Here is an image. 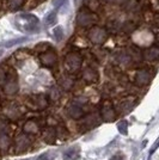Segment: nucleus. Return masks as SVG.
Segmentation results:
<instances>
[{
  "instance_id": "nucleus-3",
  "label": "nucleus",
  "mask_w": 159,
  "mask_h": 160,
  "mask_svg": "<svg viewBox=\"0 0 159 160\" xmlns=\"http://www.w3.org/2000/svg\"><path fill=\"white\" fill-rule=\"evenodd\" d=\"M87 104V99L84 97H79L74 99L67 108V112L71 118L79 120L84 116V107Z\"/></svg>"
},
{
  "instance_id": "nucleus-30",
  "label": "nucleus",
  "mask_w": 159,
  "mask_h": 160,
  "mask_svg": "<svg viewBox=\"0 0 159 160\" xmlns=\"http://www.w3.org/2000/svg\"><path fill=\"white\" fill-rule=\"evenodd\" d=\"M37 160H49V155L48 154H41L40 157L37 158Z\"/></svg>"
},
{
  "instance_id": "nucleus-16",
  "label": "nucleus",
  "mask_w": 159,
  "mask_h": 160,
  "mask_svg": "<svg viewBox=\"0 0 159 160\" xmlns=\"http://www.w3.org/2000/svg\"><path fill=\"white\" fill-rule=\"evenodd\" d=\"M135 107V102L133 100V98H127V99L122 100L119 105L120 113L125 115V113L129 112L131 110H133V108Z\"/></svg>"
},
{
  "instance_id": "nucleus-11",
  "label": "nucleus",
  "mask_w": 159,
  "mask_h": 160,
  "mask_svg": "<svg viewBox=\"0 0 159 160\" xmlns=\"http://www.w3.org/2000/svg\"><path fill=\"white\" fill-rule=\"evenodd\" d=\"M116 61H117V63L121 65V66H129L133 62L132 55L129 54V52L120 50L119 53L116 54Z\"/></svg>"
},
{
  "instance_id": "nucleus-10",
  "label": "nucleus",
  "mask_w": 159,
  "mask_h": 160,
  "mask_svg": "<svg viewBox=\"0 0 159 160\" xmlns=\"http://www.w3.org/2000/svg\"><path fill=\"white\" fill-rule=\"evenodd\" d=\"M83 78L87 82H96L98 80V78H100L98 71L96 69V67L91 66V65L86 66L84 68V71H83Z\"/></svg>"
},
{
  "instance_id": "nucleus-23",
  "label": "nucleus",
  "mask_w": 159,
  "mask_h": 160,
  "mask_svg": "<svg viewBox=\"0 0 159 160\" xmlns=\"http://www.w3.org/2000/svg\"><path fill=\"white\" fill-rule=\"evenodd\" d=\"M60 98H61V90L58 86L52 87L50 92H49V99L53 102H58Z\"/></svg>"
},
{
  "instance_id": "nucleus-1",
  "label": "nucleus",
  "mask_w": 159,
  "mask_h": 160,
  "mask_svg": "<svg viewBox=\"0 0 159 160\" xmlns=\"http://www.w3.org/2000/svg\"><path fill=\"white\" fill-rule=\"evenodd\" d=\"M75 22L79 28H91L93 25H97V23L100 22V16L89 11L87 8L83 6L77 14Z\"/></svg>"
},
{
  "instance_id": "nucleus-5",
  "label": "nucleus",
  "mask_w": 159,
  "mask_h": 160,
  "mask_svg": "<svg viewBox=\"0 0 159 160\" xmlns=\"http://www.w3.org/2000/svg\"><path fill=\"white\" fill-rule=\"evenodd\" d=\"M65 61H66V66L72 72H78L81 65H83V58L77 52H71V53L67 54L66 58H65Z\"/></svg>"
},
{
  "instance_id": "nucleus-21",
  "label": "nucleus",
  "mask_w": 159,
  "mask_h": 160,
  "mask_svg": "<svg viewBox=\"0 0 159 160\" xmlns=\"http://www.w3.org/2000/svg\"><path fill=\"white\" fill-rule=\"evenodd\" d=\"M25 0H6V6L10 11H18L24 6Z\"/></svg>"
},
{
  "instance_id": "nucleus-20",
  "label": "nucleus",
  "mask_w": 159,
  "mask_h": 160,
  "mask_svg": "<svg viewBox=\"0 0 159 160\" xmlns=\"http://www.w3.org/2000/svg\"><path fill=\"white\" fill-rule=\"evenodd\" d=\"M100 6H102V2L100 0H85L84 1V7L93 13H98Z\"/></svg>"
},
{
  "instance_id": "nucleus-9",
  "label": "nucleus",
  "mask_w": 159,
  "mask_h": 160,
  "mask_svg": "<svg viewBox=\"0 0 159 160\" xmlns=\"http://www.w3.org/2000/svg\"><path fill=\"white\" fill-rule=\"evenodd\" d=\"M153 78V74L148 71V69H140L138 71V73L135 74V84L138 86H146L151 82V80Z\"/></svg>"
},
{
  "instance_id": "nucleus-14",
  "label": "nucleus",
  "mask_w": 159,
  "mask_h": 160,
  "mask_svg": "<svg viewBox=\"0 0 159 160\" xmlns=\"http://www.w3.org/2000/svg\"><path fill=\"white\" fill-rule=\"evenodd\" d=\"M5 115L11 120H18L22 116V111H20V109L17 105L10 104V105H7L5 108Z\"/></svg>"
},
{
  "instance_id": "nucleus-32",
  "label": "nucleus",
  "mask_w": 159,
  "mask_h": 160,
  "mask_svg": "<svg viewBox=\"0 0 159 160\" xmlns=\"http://www.w3.org/2000/svg\"><path fill=\"white\" fill-rule=\"evenodd\" d=\"M110 160H122V157H120V155H114Z\"/></svg>"
},
{
  "instance_id": "nucleus-25",
  "label": "nucleus",
  "mask_w": 159,
  "mask_h": 160,
  "mask_svg": "<svg viewBox=\"0 0 159 160\" xmlns=\"http://www.w3.org/2000/svg\"><path fill=\"white\" fill-rule=\"evenodd\" d=\"M117 128H119V132L123 135H126L127 132H128V123L126 121H121L119 124H117Z\"/></svg>"
},
{
  "instance_id": "nucleus-19",
  "label": "nucleus",
  "mask_w": 159,
  "mask_h": 160,
  "mask_svg": "<svg viewBox=\"0 0 159 160\" xmlns=\"http://www.w3.org/2000/svg\"><path fill=\"white\" fill-rule=\"evenodd\" d=\"M23 130H24V133L27 134H36L38 133V130H40V126H38L37 122H35L33 120H29L25 122Z\"/></svg>"
},
{
  "instance_id": "nucleus-27",
  "label": "nucleus",
  "mask_w": 159,
  "mask_h": 160,
  "mask_svg": "<svg viewBox=\"0 0 159 160\" xmlns=\"http://www.w3.org/2000/svg\"><path fill=\"white\" fill-rule=\"evenodd\" d=\"M100 2H104V4H108V5H120L122 6L127 0H100Z\"/></svg>"
},
{
  "instance_id": "nucleus-26",
  "label": "nucleus",
  "mask_w": 159,
  "mask_h": 160,
  "mask_svg": "<svg viewBox=\"0 0 159 160\" xmlns=\"http://www.w3.org/2000/svg\"><path fill=\"white\" fill-rule=\"evenodd\" d=\"M35 49H36L38 53H44L47 50L52 49V47H50V44H48V43H40L38 46H36Z\"/></svg>"
},
{
  "instance_id": "nucleus-7",
  "label": "nucleus",
  "mask_w": 159,
  "mask_h": 160,
  "mask_svg": "<svg viewBox=\"0 0 159 160\" xmlns=\"http://www.w3.org/2000/svg\"><path fill=\"white\" fill-rule=\"evenodd\" d=\"M100 117L105 122H111V121L115 120L116 117V111L114 109V105L111 103V100L105 99L102 104V108H100Z\"/></svg>"
},
{
  "instance_id": "nucleus-31",
  "label": "nucleus",
  "mask_w": 159,
  "mask_h": 160,
  "mask_svg": "<svg viewBox=\"0 0 159 160\" xmlns=\"http://www.w3.org/2000/svg\"><path fill=\"white\" fill-rule=\"evenodd\" d=\"M54 31H55V33H54V35H55V36H56V40H60V31H61V28H56V29H55V30H54Z\"/></svg>"
},
{
  "instance_id": "nucleus-17",
  "label": "nucleus",
  "mask_w": 159,
  "mask_h": 160,
  "mask_svg": "<svg viewBox=\"0 0 159 160\" xmlns=\"http://www.w3.org/2000/svg\"><path fill=\"white\" fill-rule=\"evenodd\" d=\"M30 145V140L27 135H19L16 139V147H17V152H22L24 149H27V147Z\"/></svg>"
},
{
  "instance_id": "nucleus-12",
  "label": "nucleus",
  "mask_w": 159,
  "mask_h": 160,
  "mask_svg": "<svg viewBox=\"0 0 159 160\" xmlns=\"http://www.w3.org/2000/svg\"><path fill=\"white\" fill-rule=\"evenodd\" d=\"M159 56V49L157 46H153V47L147 48L145 52L142 53V58L148 62H152V61H157Z\"/></svg>"
},
{
  "instance_id": "nucleus-29",
  "label": "nucleus",
  "mask_w": 159,
  "mask_h": 160,
  "mask_svg": "<svg viewBox=\"0 0 159 160\" xmlns=\"http://www.w3.org/2000/svg\"><path fill=\"white\" fill-rule=\"evenodd\" d=\"M7 129V124L5 121L0 120V133H5V130Z\"/></svg>"
},
{
  "instance_id": "nucleus-4",
  "label": "nucleus",
  "mask_w": 159,
  "mask_h": 160,
  "mask_svg": "<svg viewBox=\"0 0 159 160\" xmlns=\"http://www.w3.org/2000/svg\"><path fill=\"white\" fill-rule=\"evenodd\" d=\"M18 81H17V75L14 72H7L5 81L3 84V90L7 96H13L18 92Z\"/></svg>"
},
{
  "instance_id": "nucleus-22",
  "label": "nucleus",
  "mask_w": 159,
  "mask_h": 160,
  "mask_svg": "<svg viewBox=\"0 0 159 160\" xmlns=\"http://www.w3.org/2000/svg\"><path fill=\"white\" fill-rule=\"evenodd\" d=\"M65 160H79V148H71L64 154Z\"/></svg>"
},
{
  "instance_id": "nucleus-24",
  "label": "nucleus",
  "mask_w": 159,
  "mask_h": 160,
  "mask_svg": "<svg viewBox=\"0 0 159 160\" xmlns=\"http://www.w3.org/2000/svg\"><path fill=\"white\" fill-rule=\"evenodd\" d=\"M11 145V140L5 133H0V148L1 149H7Z\"/></svg>"
},
{
  "instance_id": "nucleus-2",
  "label": "nucleus",
  "mask_w": 159,
  "mask_h": 160,
  "mask_svg": "<svg viewBox=\"0 0 159 160\" xmlns=\"http://www.w3.org/2000/svg\"><path fill=\"white\" fill-rule=\"evenodd\" d=\"M108 37H109V31L104 27L93 25V27L89 28V30H87V38L92 44H96V46L104 44Z\"/></svg>"
},
{
  "instance_id": "nucleus-28",
  "label": "nucleus",
  "mask_w": 159,
  "mask_h": 160,
  "mask_svg": "<svg viewBox=\"0 0 159 160\" xmlns=\"http://www.w3.org/2000/svg\"><path fill=\"white\" fill-rule=\"evenodd\" d=\"M5 78H6V71H4L3 67H0V85L4 84Z\"/></svg>"
},
{
  "instance_id": "nucleus-8",
  "label": "nucleus",
  "mask_w": 159,
  "mask_h": 160,
  "mask_svg": "<svg viewBox=\"0 0 159 160\" xmlns=\"http://www.w3.org/2000/svg\"><path fill=\"white\" fill-rule=\"evenodd\" d=\"M40 61L44 67H48V68L54 67L58 63V54L55 53V50L49 49L44 53L40 54Z\"/></svg>"
},
{
  "instance_id": "nucleus-13",
  "label": "nucleus",
  "mask_w": 159,
  "mask_h": 160,
  "mask_svg": "<svg viewBox=\"0 0 159 160\" xmlns=\"http://www.w3.org/2000/svg\"><path fill=\"white\" fill-rule=\"evenodd\" d=\"M83 124H84V127L86 128V129H91V128H95L96 126H98L100 124V117H98V115L90 113V115L85 116L84 120H83Z\"/></svg>"
},
{
  "instance_id": "nucleus-15",
  "label": "nucleus",
  "mask_w": 159,
  "mask_h": 160,
  "mask_svg": "<svg viewBox=\"0 0 159 160\" xmlns=\"http://www.w3.org/2000/svg\"><path fill=\"white\" fill-rule=\"evenodd\" d=\"M59 85L62 90H65V91H69V90H72L73 86H74V80H73V78L71 77V75L65 74V75H62V77L60 78Z\"/></svg>"
},
{
  "instance_id": "nucleus-18",
  "label": "nucleus",
  "mask_w": 159,
  "mask_h": 160,
  "mask_svg": "<svg viewBox=\"0 0 159 160\" xmlns=\"http://www.w3.org/2000/svg\"><path fill=\"white\" fill-rule=\"evenodd\" d=\"M56 138H58V135H56V129L55 128L49 127L43 132V140L46 141L47 143H54Z\"/></svg>"
},
{
  "instance_id": "nucleus-6",
  "label": "nucleus",
  "mask_w": 159,
  "mask_h": 160,
  "mask_svg": "<svg viewBox=\"0 0 159 160\" xmlns=\"http://www.w3.org/2000/svg\"><path fill=\"white\" fill-rule=\"evenodd\" d=\"M27 105L31 110H43L48 105V99L44 94H35L28 99Z\"/></svg>"
}]
</instances>
